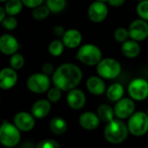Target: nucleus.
<instances>
[{"instance_id": "obj_1", "label": "nucleus", "mask_w": 148, "mask_h": 148, "mask_svg": "<svg viewBox=\"0 0 148 148\" xmlns=\"http://www.w3.org/2000/svg\"><path fill=\"white\" fill-rule=\"evenodd\" d=\"M83 79V72L79 66L72 63H64L60 64L51 76L53 86L58 87L63 92H69L76 88Z\"/></svg>"}, {"instance_id": "obj_2", "label": "nucleus", "mask_w": 148, "mask_h": 148, "mask_svg": "<svg viewBox=\"0 0 148 148\" xmlns=\"http://www.w3.org/2000/svg\"><path fill=\"white\" fill-rule=\"evenodd\" d=\"M129 133L127 125L118 118L106 123L104 129V137L106 140L112 145L123 143L127 138Z\"/></svg>"}, {"instance_id": "obj_3", "label": "nucleus", "mask_w": 148, "mask_h": 148, "mask_svg": "<svg viewBox=\"0 0 148 148\" xmlns=\"http://www.w3.org/2000/svg\"><path fill=\"white\" fill-rule=\"evenodd\" d=\"M76 58L85 65L96 66L103 58V53L98 45L88 43L82 45L79 48Z\"/></svg>"}, {"instance_id": "obj_4", "label": "nucleus", "mask_w": 148, "mask_h": 148, "mask_svg": "<svg viewBox=\"0 0 148 148\" xmlns=\"http://www.w3.org/2000/svg\"><path fill=\"white\" fill-rule=\"evenodd\" d=\"M97 74L106 80H111L118 78L122 71L121 64L115 58H102L96 65Z\"/></svg>"}, {"instance_id": "obj_5", "label": "nucleus", "mask_w": 148, "mask_h": 148, "mask_svg": "<svg viewBox=\"0 0 148 148\" xmlns=\"http://www.w3.org/2000/svg\"><path fill=\"white\" fill-rule=\"evenodd\" d=\"M20 132L14 123L4 121L0 125V144L9 148L18 145L21 139Z\"/></svg>"}, {"instance_id": "obj_6", "label": "nucleus", "mask_w": 148, "mask_h": 148, "mask_svg": "<svg viewBox=\"0 0 148 148\" xmlns=\"http://www.w3.org/2000/svg\"><path fill=\"white\" fill-rule=\"evenodd\" d=\"M129 132L135 137L144 136L148 132V115L146 112H135L126 123Z\"/></svg>"}, {"instance_id": "obj_7", "label": "nucleus", "mask_w": 148, "mask_h": 148, "mask_svg": "<svg viewBox=\"0 0 148 148\" xmlns=\"http://www.w3.org/2000/svg\"><path fill=\"white\" fill-rule=\"evenodd\" d=\"M51 80L49 76L43 72H37L28 77L26 86L30 92L36 94H42L47 92L51 88Z\"/></svg>"}, {"instance_id": "obj_8", "label": "nucleus", "mask_w": 148, "mask_h": 148, "mask_svg": "<svg viewBox=\"0 0 148 148\" xmlns=\"http://www.w3.org/2000/svg\"><path fill=\"white\" fill-rule=\"evenodd\" d=\"M127 92L134 101L145 100L148 98V81L142 78L132 79L127 86Z\"/></svg>"}, {"instance_id": "obj_9", "label": "nucleus", "mask_w": 148, "mask_h": 148, "mask_svg": "<svg viewBox=\"0 0 148 148\" xmlns=\"http://www.w3.org/2000/svg\"><path fill=\"white\" fill-rule=\"evenodd\" d=\"M128 32L131 39L138 42L144 41L148 38V22L139 18L134 19L129 25Z\"/></svg>"}, {"instance_id": "obj_10", "label": "nucleus", "mask_w": 148, "mask_h": 148, "mask_svg": "<svg viewBox=\"0 0 148 148\" xmlns=\"http://www.w3.org/2000/svg\"><path fill=\"white\" fill-rule=\"evenodd\" d=\"M109 9L105 2L94 1L92 2L87 10V16L89 19L95 24L102 23L108 16Z\"/></svg>"}, {"instance_id": "obj_11", "label": "nucleus", "mask_w": 148, "mask_h": 148, "mask_svg": "<svg viewBox=\"0 0 148 148\" xmlns=\"http://www.w3.org/2000/svg\"><path fill=\"white\" fill-rule=\"evenodd\" d=\"M135 102L130 97H123L121 99L116 102L113 107L115 117L122 120L129 119L135 112Z\"/></svg>"}, {"instance_id": "obj_12", "label": "nucleus", "mask_w": 148, "mask_h": 148, "mask_svg": "<svg viewBox=\"0 0 148 148\" xmlns=\"http://www.w3.org/2000/svg\"><path fill=\"white\" fill-rule=\"evenodd\" d=\"M18 80L17 71L13 68L5 67L0 70V88L2 90H10L13 88Z\"/></svg>"}, {"instance_id": "obj_13", "label": "nucleus", "mask_w": 148, "mask_h": 148, "mask_svg": "<svg viewBox=\"0 0 148 148\" xmlns=\"http://www.w3.org/2000/svg\"><path fill=\"white\" fill-rule=\"evenodd\" d=\"M66 102L70 108L78 111L86 106V96L81 89L76 87L68 92L66 96Z\"/></svg>"}, {"instance_id": "obj_14", "label": "nucleus", "mask_w": 148, "mask_h": 148, "mask_svg": "<svg viewBox=\"0 0 148 148\" xmlns=\"http://www.w3.org/2000/svg\"><path fill=\"white\" fill-rule=\"evenodd\" d=\"M14 125L21 132H30L35 126V117L27 112H18L13 119Z\"/></svg>"}, {"instance_id": "obj_15", "label": "nucleus", "mask_w": 148, "mask_h": 148, "mask_svg": "<svg viewBox=\"0 0 148 148\" xmlns=\"http://www.w3.org/2000/svg\"><path fill=\"white\" fill-rule=\"evenodd\" d=\"M19 49L18 39L12 34H3L0 36V51L7 56H12Z\"/></svg>"}, {"instance_id": "obj_16", "label": "nucleus", "mask_w": 148, "mask_h": 148, "mask_svg": "<svg viewBox=\"0 0 148 148\" xmlns=\"http://www.w3.org/2000/svg\"><path fill=\"white\" fill-rule=\"evenodd\" d=\"M61 38L64 46L68 49H76L79 47L83 40L81 32L75 28L66 30Z\"/></svg>"}, {"instance_id": "obj_17", "label": "nucleus", "mask_w": 148, "mask_h": 148, "mask_svg": "<svg viewBox=\"0 0 148 148\" xmlns=\"http://www.w3.org/2000/svg\"><path fill=\"white\" fill-rule=\"evenodd\" d=\"M86 86L88 92L95 96H101L106 93V91L105 79L99 77V75L89 77L86 80Z\"/></svg>"}, {"instance_id": "obj_18", "label": "nucleus", "mask_w": 148, "mask_h": 148, "mask_svg": "<svg viewBox=\"0 0 148 148\" xmlns=\"http://www.w3.org/2000/svg\"><path fill=\"white\" fill-rule=\"evenodd\" d=\"M100 119L99 118L97 112H83L79 119V125L87 131H93L97 129L100 125Z\"/></svg>"}, {"instance_id": "obj_19", "label": "nucleus", "mask_w": 148, "mask_h": 148, "mask_svg": "<svg viewBox=\"0 0 148 148\" xmlns=\"http://www.w3.org/2000/svg\"><path fill=\"white\" fill-rule=\"evenodd\" d=\"M51 110V102L48 99H38L32 106L31 113L35 117V119H44L50 113Z\"/></svg>"}, {"instance_id": "obj_20", "label": "nucleus", "mask_w": 148, "mask_h": 148, "mask_svg": "<svg viewBox=\"0 0 148 148\" xmlns=\"http://www.w3.org/2000/svg\"><path fill=\"white\" fill-rule=\"evenodd\" d=\"M140 51L141 47L138 41L129 38L121 44V52L127 58H136L140 54Z\"/></svg>"}, {"instance_id": "obj_21", "label": "nucleus", "mask_w": 148, "mask_h": 148, "mask_svg": "<svg viewBox=\"0 0 148 148\" xmlns=\"http://www.w3.org/2000/svg\"><path fill=\"white\" fill-rule=\"evenodd\" d=\"M125 88L119 83H113L110 85L106 91L107 99L112 102H117L124 97Z\"/></svg>"}, {"instance_id": "obj_22", "label": "nucleus", "mask_w": 148, "mask_h": 148, "mask_svg": "<svg viewBox=\"0 0 148 148\" xmlns=\"http://www.w3.org/2000/svg\"><path fill=\"white\" fill-rule=\"evenodd\" d=\"M50 130L55 135H63L68 129L67 122L61 117H54L51 119L49 124Z\"/></svg>"}, {"instance_id": "obj_23", "label": "nucleus", "mask_w": 148, "mask_h": 148, "mask_svg": "<svg viewBox=\"0 0 148 148\" xmlns=\"http://www.w3.org/2000/svg\"><path fill=\"white\" fill-rule=\"evenodd\" d=\"M97 114L101 121L108 123L111 120H112L115 117L114 110L113 108L107 105V104H102L100 105L97 109Z\"/></svg>"}, {"instance_id": "obj_24", "label": "nucleus", "mask_w": 148, "mask_h": 148, "mask_svg": "<svg viewBox=\"0 0 148 148\" xmlns=\"http://www.w3.org/2000/svg\"><path fill=\"white\" fill-rule=\"evenodd\" d=\"M24 6L22 0H8L5 5V11L6 15L16 17L22 12Z\"/></svg>"}, {"instance_id": "obj_25", "label": "nucleus", "mask_w": 148, "mask_h": 148, "mask_svg": "<svg viewBox=\"0 0 148 148\" xmlns=\"http://www.w3.org/2000/svg\"><path fill=\"white\" fill-rule=\"evenodd\" d=\"M64 45L62 40L55 39L52 40L48 45V51L52 57H59L64 51Z\"/></svg>"}, {"instance_id": "obj_26", "label": "nucleus", "mask_w": 148, "mask_h": 148, "mask_svg": "<svg viewBox=\"0 0 148 148\" xmlns=\"http://www.w3.org/2000/svg\"><path fill=\"white\" fill-rule=\"evenodd\" d=\"M50 13H51V11L49 10L47 5H41L36 8L32 9V16L35 20L40 21V20H44V19L47 18L49 17Z\"/></svg>"}, {"instance_id": "obj_27", "label": "nucleus", "mask_w": 148, "mask_h": 148, "mask_svg": "<svg viewBox=\"0 0 148 148\" xmlns=\"http://www.w3.org/2000/svg\"><path fill=\"white\" fill-rule=\"evenodd\" d=\"M46 5L52 13H59L66 7V0H46Z\"/></svg>"}, {"instance_id": "obj_28", "label": "nucleus", "mask_w": 148, "mask_h": 148, "mask_svg": "<svg viewBox=\"0 0 148 148\" xmlns=\"http://www.w3.org/2000/svg\"><path fill=\"white\" fill-rule=\"evenodd\" d=\"M25 60L24 56L20 53H18V52L12 55L10 58V60H9L10 66L16 71L22 69L25 65Z\"/></svg>"}, {"instance_id": "obj_29", "label": "nucleus", "mask_w": 148, "mask_h": 148, "mask_svg": "<svg viewBox=\"0 0 148 148\" xmlns=\"http://www.w3.org/2000/svg\"><path fill=\"white\" fill-rule=\"evenodd\" d=\"M136 12L139 18L148 22V0H142L138 3Z\"/></svg>"}, {"instance_id": "obj_30", "label": "nucleus", "mask_w": 148, "mask_h": 148, "mask_svg": "<svg viewBox=\"0 0 148 148\" xmlns=\"http://www.w3.org/2000/svg\"><path fill=\"white\" fill-rule=\"evenodd\" d=\"M113 38L114 39L119 42V43H124L125 41H126L127 39L130 38L129 36V32H128V28L125 27H119L114 31L113 33Z\"/></svg>"}, {"instance_id": "obj_31", "label": "nucleus", "mask_w": 148, "mask_h": 148, "mask_svg": "<svg viewBox=\"0 0 148 148\" xmlns=\"http://www.w3.org/2000/svg\"><path fill=\"white\" fill-rule=\"evenodd\" d=\"M62 90L59 89L57 86H53L51 87L48 91H47V99L49 101H51V103H57L60 100L61 97H62Z\"/></svg>"}, {"instance_id": "obj_32", "label": "nucleus", "mask_w": 148, "mask_h": 148, "mask_svg": "<svg viewBox=\"0 0 148 148\" xmlns=\"http://www.w3.org/2000/svg\"><path fill=\"white\" fill-rule=\"evenodd\" d=\"M2 26L7 30V31H13L18 27V19L14 17V16H6L5 18V19L3 20V22L1 23Z\"/></svg>"}, {"instance_id": "obj_33", "label": "nucleus", "mask_w": 148, "mask_h": 148, "mask_svg": "<svg viewBox=\"0 0 148 148\" xmlns=\"http://www.w3.org/2000/svg\"><path fill=\"white\" fill-rule=\"evenodd\" d=\"M36 148H61V147L57 140L52 138H46L38 142L36 145Z\"/></svg>"}, {"instance_id": "obj_34", "label": "nucleus", "mask_w": 148, "mask_h": 148, "mask_svg": "<svg viewBox=\"0 0 148 148\" xmlns=\"http://www.w3.org/2000/svg\"><path fill=\"white\" fill-rule=\"evenodd\" d=\"M45 0H22L24 5L30 9H34L41 5H43Z\"/></svg>"}, {"instance_id": "obj_35", "label": "nucleus", "mask_w": 148, "mask_h": 148, "mask_svg": "<svg viewBox=\"0 0 148 148\" xmlns=\"http://www.w3.org/2000/svg\"><path fill=\"white\" fill-rule=\"evenodd\" d=\"M55 67L54 65L51 63V62H47V63H45L42 66V72L45 73V75L47 76H52L53 73L55 71Z\"/></svg>"}, {"instance_id": "obj_36", "label": "nucleus", "mask_w": 148, "mask_h": 148, "mask_svg": "<svg viewBox=\"0 0 148 148\" xmlns=\"http://www.w3.org/2000/svg\"><path fill=\"white\" fill-rule=\"evenodd\" d=\"M65 29H64V26H62V25H55L54 27H53V33L57 36V37H63V35H64V33L65 32Z\"/></svg>"}, {"instance_id": "obj_37", "label": "nucleus", "mask_w": 148, "mask_h": 148, "mask_svg": "<svg viewBox=\"0 0 148 148\" xmlns=\"http://www.w3.org/2000/svg\"><path fill=\"white\" fill-rule=\"evenodd\" d=\"M126 0H108L107 3L110 6L117 8V7H120L122 6L125 3Z\"/></svg>"}, {"instance_id": "obj_38", "label": "nucleus", "mask_w": 148, "mask_h": 148, "mask_svg": "<svg viewBox=\"0 0 148 148\" xmlns=\"http://www.w3.org/2000/svg\"><path fill=\"white\" fill-rule=\"evenodd\" d=\"M6 12L5 11V8L1 7L0 6V24H1L3 22V20L5 19V18L6 17Z\"/></svg>"}, {"instance_id": "obj_39", "label": "nucleus", "mask_w": 148, "mask_h": 148, "mask_svg": "<svg viewBox=\"0 0 148 148\" xmlns=\"http://www.w3.org/2000/svg\"><path fill=\"white\" fill-rule=\"evenodd\" d=\"M8 0H0V3H6Z\"/></svg>"}, {"instance_id": "obj_40", "label": "nucleus", "mask_w": 148, "mask_h": 148, "mask_svg": "<svg viewBox=\"0 0 148 148\" xmlns=\"http://www.w3.org/2000/svg\"><path fill=\"white\" fill-rule=\"evenodd\" d=\"M97 1H101V2H105V3H107L108 0H97Z\"/></svg>"}, {"instance_id": "obj_41", "label": "nucleus", "mask_w": 148, "mask_h": 148, "mask_svg": "<svg viewBox=\"0 0 148 148\" xmlns=\"http://www.w3.org/2000/svg\"><path fill=\"white\" fill-rule=\"evenodd\" d=\"M136 1H138V2H139V1H142V0H136Z\"/></svg>"}, {"instance_id": "obj_42", "label": "nucleus", "mask_w": 148, "mask_h": 148, "mask_svg": "<svg viewBox=\"0 0 148 148\" xmlns=\"http://www.w3.org/2000/svg\"><path fill=\"white\" fill-rule=\"evenodd\" d=\"M146 113H147V115H148V108H147V112H146Z\"/></svg>"}]
</instances>
